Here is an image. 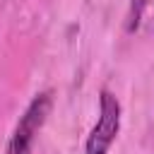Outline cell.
Returning a JSON list of instances; mask_svg holds the SVG:
<instances>
[{"mask_svg":"<svg viewBox=\"0 0 154 154\" xmlns=\"http://www.w3.org/2000/svg\"><path fill=\"white\" fill-rule=\"evenodd\" d=\"M120 132V101L108 91L101 89L99 94V118L87 135L84 154H108L111 144Z\"/></svg>","mask_w":154,"mask_h":154,"instance_id":"obj_1","label":"cell"},{"mask_svg":"<svg viewBox=\"0 0 154 154\" xmlns=\"http://www.w3.org/2000/svg\"><path fill=\"white\" fill-rule=\"evenodd\" d=\"M51 108H53V94H51V91L36 94V96L29 101L26 111L22 113V118H19V123H17L14 132H12L5 152L14 149V152H22V154H31L34 137L38 135V130L43 128V123L48 120Z\"/></svg>","mask_w":154,"mask_h":154,"instance_id":"obj_2","label":"cell"},{"mask_svg":"<svg viewBox=\"0 0 154 154\" xmlns=\"http://www.w3.org/2000/svg\"><path fill=\"white\" fill-rule=\"evenodd\" d=\"M149 5V0H130V7H128V14H125V31L132 34L140 22H142V14H144V7Z\"/></svg>","mask_w":154,"mask_h":154,"instance_id":"obj_3","label":"cell"},{"mask_svg":"<svg viewBox=\"0 0 154 154\" xmlns=\"http://www.w3.org/2000/svg\"><path fill=\"white\" fill-rule=\"evenodd\" d=\"M5 154H19V152H5Z\"/></svg>","mask_w":154,"mask_h":154,"instance_id":"obj_4","label":"cell"}]
</instances>
